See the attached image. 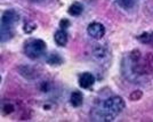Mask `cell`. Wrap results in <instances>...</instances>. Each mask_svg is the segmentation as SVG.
<instances>
[{
	"label": "cell",
	"instance_id": "6da1fadb",
	"mask_svg": "<svg viewBox=\"0 0 153 122\" xmlns=\"http://www.w3.org/2000/svg\"><path fill=\"white\" fill-rule=\"evenodd\" d=\"M126 107V103L120 96H112L108 98L102 106V116L104 120L112 121Z\"/></svg>",
	"mask_w": 153,
	"mask_h": 122
},
{
	"label": "cell",
	"instance_id": "7a4b0ae2",
	"mask_svg": "<svg viewBox=\"0 0 153 122\" xmlns=\"http://www.w3.org/2000/svg\"><path fill=\"white\" fill-rule=\"evenodd\" d=\"M19 14L14 9H7L1 16V41L13 38L14 25L19 22Z\"/></svg>",
	"mask_w": 153,
	"mask_h": 122
},
{
	"label": "cell",
	"instance_id": "3957f363",
	"mask_svg": "<svg viewBox=\"0 0 153 122\" xmlns=\"http://www.w3.org/2000/svg\"><path fill=\"white\" fill-rule=\"evenodd\" d=\"M23 50L26 57L31 58V59H38L42 55H45L47 50V45L41 39H29L24 44Z\"/></svg>",
	"mask_w": 153,
	"mask_h": 122
},
{
	"label": "cell",
	"instance_id": "277c9868",
	"mask_svg": "<svg viewBox=\"0 0 153 122\" xmlns=\"http://www.w3.org/2000/svg\"><path fill=\"white\" fill-rule=\"evenodd\" d=\"M87 33L89 34V37L94 39H102L105 34V27L102 23H98V22H93L90 23L89 25L87 26Z\"/></svg>",
	"mask_w": 153,
	"mask_h": 122
},
{
	"label": "cell",
	"instance_id": "5b68a950",
	"mask_svg": "<svg viewBox=\"0 0 153 122\" xmlns=\"http://www.w3.org/2000/svg\"><path fill=\"white\" fill-rule=\"evenodd\" d=\"M94 84H95V77L89 72H85L79 77V86L82 89H90Z\"/></svg>",
	"mask_w": 153,
	"mask_h": 122
},
{
	"label": "cell",
	"instance_id": "8992f818",
	"mask_svg": "<svg viewBox=\"0 0 153 122\" xmlns=\"http://www.w3.org/2000/svg\"><path fill=\"white\" fill-rule=\"evenodd\" d=\"M54 40L56 42V45L59 46V47H65L68 41H69V34L66 32V30H63V29H59L58 31L55 32V35H54Z\"/></svg>",
	"mask_w": 153,
	"mask_h": 122
},
{
	"label": "cell",
	"instance_id": "52a82bcc",
	"mask_svg": "<svg viewBox=\"0 0 153 122\" xmlns=\"http://www.w3.org/2000/svg\"><path fill=\"white\" fill-rule=\"evenodd\" d=\"M83 102V95L81 91H73L71 94L70 97V103L73 107H79L82 105Z\"/></svg>",
	"mask_w": 153,
	"mask_h": 122
},
{
	"label": "cell",
	"instance_id": "ba28073f",
	"mask_svg": "<svg viewBox=\"0 0 153 122\" xmlns=\"http://www.w3.org/2000/svg\"><path fill=\"white\" fill-rule=\"evenodd\" d=\"M83 12V6L80 4V2H73L70 7H69V9H68V13L70 14L71 16H80Z\"/></svg>",
	"mask_w": 153,
	"mask_h": 122
},
{
	"label": "cell",
	"instance_id": "9c48e42d",
	"mask_svg": "<svg viewBox=\"0 0 153 122\" xmlns=\"http://www.w3.org/2000/svg\"><path fill=\"white\" fill-rule=\"evenodd\" d=\"M46 61L49 65H61L63 63V59L57 52H51V55H48Z\"/></svg>",
	"mask_w": 153,
	"mask_h": 122
},
{
	"label": "cell",
	"instance_id": "30bf717a",
	"mask_svg": "<svg viewBox=\"0 0 153 122\" xmlns=\"http://www.w3.org/2000/svg\"><path fill=\"white\" fill-rule=\"evenodd\" d=\"M137 39L140 40L142 44H150V45H153V33L145 32V33H143V34H140V35H138Z\"/></svg>",
	"mask_w": 153,
	"mask_h": 122
},
{
	"label": "cell",
	"instance_id": "8fae6325",
	"mask_svg": "<svg viewBox=\"0 0 153 122\" xmlns=\"http://www.w3.org/2000/svg\"><path fill=\"white\" fill-rule=\"evenodd\" d=\"M94 55L96 57H104L106 55V50L105 48H103L102 45H96L94 47Z\"/></svg>",
	"mask_w": 153,
	"mask_h": 122
},
{
	"label": "cell",
	"instance_id": "7c38bea8",
	"mask_svg": "<svg viewBox=\"0 0 153 122\" xmlns=\"http://www.w3.org/2000/svg\"><path fill=\"white\" fill-rule=\"evenodd\" d=\"M142 96H143V92H142L140 90H136V91H133V92L130 94L129 98H130L131 101H138V99L142 98Z\"/></svg>",
	"mask_w": 153,
	"mask_h": 122
},
{
	"label": "cell",
	"instance_id": "4fadbf2b",
	"mask_svg": "<svg viewBox=\"0 0 153 122\" xmlns=\"http://www.w3.org/2000/svg\"><path fill=\"white\" fill-rule=\"evenodd\" d=\"M36 24L34 23H26L25 25H24V32L25 33H31V32H33L37 27H36Z\"/></svg>",
	"mask_w": 153,
	"mask_h": 122
},
{
	"label": "cell",
	"instance_id": "5bb4252c",
	"mask_svg": "<svg viewBox=\"0 0 153 122\" xmlns=\"http://www.w3.org/2000/svg\"><path fill=\"white\" fill-rule=\"evenodd\" d=\"M119 4H120L123 8H128V7L133 6L134 1H133V0H120V1H119Z\"/></svg>",
	"mask_w": 153,
	"mask_h": 122
},
{
	"label": "cell",
	"instance_id": "9a60e30c",
	"mask_svg": "<svg viewBox=\"0 0 153 122\" xmlns=\"http://www.w3.org/2000/svg\"><path fill=\"white\" fill-rule=\"evenodd\" d=\"M59 26H61V29L66 30V29L70 26V21H69V19H62V21L59 22Z\"/></svg>",
	"mask_w": 153,
	"mask_h": 122
},
{
	"label": "cell",
	"instance_id": "2e32d148",
	"mask_svg": "<svg viewBox=\"0 0 153 122\" xmlns=\"http://www.w3.org/2000/svg\"><path fill=\"white\" fill-rule=\"evenodd\" d=\"M30 2H34V4H45L47 0H27Z\"/></svg>",
	"mask_w": 153,
	"mask_h": 122
}]
</instances>
